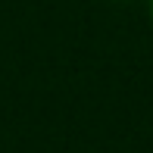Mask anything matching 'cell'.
Listing matches in <instances>:
<instances>
[{"label":"cell","mask_w":153,"mask_h":153,"mask_svg":"<svg viewBox=\"0 0 153 153\" xmlns=\"http://www.w3.org/2000/svg\"><path fill=\"white\" fill-rule=\"evenodd\" d=\"M147 13H150V22H153V0H147Z\"/></svg>","instance_id":"6da1fadb"}]
</instances>
